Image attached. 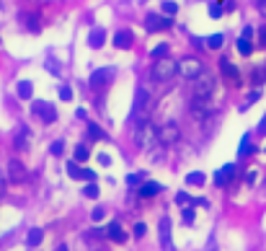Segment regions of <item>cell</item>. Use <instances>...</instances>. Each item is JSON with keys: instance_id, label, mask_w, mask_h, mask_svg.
I'll use <instances>...</instances> for the list:
<instances>
[{"instance_id": "cell-15", "label": "cell", "mask_w": 266, "mask_h": 251, "mask_svg": "<svg viewBox=\"0 0 266 251\" xmlns=\"http://www.w3.org/2000/svg\"><path fill=\"white\" fill-rule=\"evenodd\" d=\"M132 42H134V34L130 29H122L114 34V47L117 50H127V47H132Z\"/></svg>"}, {"instance_id": "cell-11", "label": "cell", "mask_w": 266, "mask_h": 251, "mask_svg": "<svg viewBox=\"0 0 266 251\" xmlns=\"http://www.w3.org/2000/svg\"><path fill=\"white\" fill-rule=\"evenodd\" d=\"M220 73H222V78L227 83H233V86H240V70L238 67L233 65L227 60V57H222V60H220Z\"/></svg>"}, {"instance_id": "cell-31", "label": "cell", "mask_w": 266, "mask_h": 251, "mask_svg": "<svg viewBox=\"0 0 266 251\" xmlns=\"http://www.w3.org/2000/svg\"><path fill=\"white\" fill-rule=\"evenodd\" d=\"M168 44L163 42V44H158V47H153V52H150V57H155V60H163V57H168Z\"/></svg>"}, {"instance_id": "cell-39", "label": "cell", "mask_w": 266, "mask_h": 251, "mask_svg": "<svg viewBox=\"0 0 266 251\" xmlns=\"http://www.w3.org/2000/svg\"><path fill=\"white\" fill-rule=\"evenodd\" d=\"M140 181H142V176H140V174H130V176H127V184H130V187H137Z\"/></svg>"}, {"instance_id": "cell-29", "label": "cell", "mask_w": 266, "mask_h": 251, "mask_svg": "<svg viewBox=\"0 0 266 251\" xmlns=\"http://www.w3.org/2000/svg\"><path fill=\"white\" fill-rule=\"evenodd\" d=\"M238 52L243 54V57H251V52H253V42L251 39H238Z\"/></svg>"}, {"instance_id": "cell-27", "label": "cell", "mask_w": 266, "mask_h": 251, "mask_svg": "<svg viewBox=\"0 0 266 251\" xmlns=\"http://www.w3.org/2000/svg\"><path fill=\"white\" fill-rule=\"evenodd\" d=\"M207 47H210V50H220V47H222V44H225V37H222V34H210V37H207Z\"/></svg>"}, {"instance_id": "cell-40", "label": "cell", "mask_w": 266, "mask_h": 251, "mask_svg": "<svg viewBox=\"0 0 266 251\" xmlns=\"http://www.w3.org/2000/svg\"><path fill=\"white\" fill-rule=\"evenodd\" d=\"M145 233H147V225H145V223H137V225H134V236L142 238Z\"/></svg>"}, {"instance_id": "cell-5", "label": "cell", "mask_w": 266, "mask_h": 251, "mask_svg": "<svg viewBox=\"0 0 266 251\" xmlns=\"http://www.w3.org/2000/svg\"><path fill=\"white\" fill-rule=\"evenodd\" d=\"M207 67L202 65V60H196V57H183L178 60V75L186 78V81H194V78H199Z\"/></svg>"}, {"instance_id": "cell-45", "label": "cell", "mask_w": 266, "mask_h": 251, "mask_svg": "<svg viewBox=\"0 0 266 251\" xmlns=\"http://www.w3.org/2000/svg\"><path fill=\"white\" fill-rule=\"evenodd\" d=\"M256 8H259V13L266 18V0H256Z\"/></svg>"}, {"instance_id": "cell-49", "label": "cell", "mask_w": 266, "mask_h": 251, "mask_svg": "<svg viewBox=\"0 0 266 251\" xmlns=\"http://www.w3.org/2000/svg\"><path fill=\"white\" fill-rule=\"evenodd\" d=\"M259 132H261V135H266V114H264V119L259 122Z\"/></svg>"}, {"instance_id": "cell-46", "label": "cell", "mask_w": 266, "mask_h": 251, "mask_svg": "<svg viewBox=\"0 0 266 251\" xmlns=\"http://www.w3.org/2000/svg\"><path fill=\"white\" fill-rule=\"evenodd\" d=\"M259 42H261V47H266V26L259 29Z\"/></svg>"}, {"instance_id": "cell-3", "label": "cell", "mask_w": 266, "mask_h": 251, "mask_svg": "<svg viewBox=\"0 0 266 251\" xmlns=\"http://www.w3.org/2000/svg\"><path fill=\"white\" fill-rule=\"evenodd\" d=\"M176 73H178V62H173L171 57L155 60V62H153V67H150V78H153L155 83H168Z\"/></svg>"}, {"instance_id": "cell-8", "label": "cell", "mask_w": 266, "mask_h": 251, "mask_svg": "<svg viewBox=\"0 0 266 251\" xmlns=\"http://www.w3.org/2000/svg\"><path fill=\"white\" fill-rule=\"evenodd\" d=\"M31 111L44 122V124H54L57 122V109L49 104V101H34L31 104Z\"/></svg>"}, {"instance_id": "cell-44", "label": "cell", "mask_w": 266, "mask_h": 251, "mask_svg": "<svg viewBox=\"0 0 266 251\" xmlns=\"http://www.w3.org/2000/svg\"><path fill=\"white\" fill-rule=\"evenodd\" d=\"M83 179H88V181H96V171H90V168H83Z\"/></svg>"}, {"instance_id": "cell-38", "label": "cell", "mask_w": 266, "mask_h": 251, "mask_svg": "<svg viewBox=\"0 0 266 251\" xmlns=\"http://www.w3.org/2000/svg\"><path fill=\"white\" fill-rule=\"evenodd\" d=\"M194 215H196V212H194L191 207H186V210H183V223L191 225V223H194Z\"/></svg>"}, {"instance_id": "cell-14", "label": "cell", "mask_w": 266, "mask_h": 251, "mask_svg": "<svg viewBox=\"0 0 266 251\" xmlns=\"http://www.w3.org/2000/svg\"><path fill=\"white\" fill-rule=\"evenodd\" d=\"M21 24H24L31 34H37L42 29V16L37 13V10H29V13H21Z\"/></svg>"}, {"instance_id": "cell-33", "label": "cell", "mask_w": 266, "mask_h": 251, "mask_svg": "<svg viewBox=\"0 0 266 251\" xmlns=\"http://www.w3.org/2000/svg\"><path fill=\"white\" fill-rule=\"evenodd\" d=\"M67 174H70L73 179H83V168H80L75 161H70V163H67Z\"/></svg>"}, {"instance_id": "cell-24", "label": "cell", "mask_w": 266, "mask_h": 251, "mask_svg": "<svg viewBox=\"0 0 266 251\" xmlns=\"http://www.w3.org/2000/svg\"><path fill=\"white\" fill-rule=\"evenodd\" d=\"M207 181V176L202 174V171H191V174H186V184H191V187H202Z\"/></svg>"}, {"instance_id": "cell-41", "label": "cell", "mask_w": 266, "mask_h": 251, "mask_svg": "<svg viewBox=\"0 0 266 251\" xmlns=\"http://www.w3.org/2000/svg\"><path fill=\"white\" fill-rule=\"evenodd\" d=\"M103 215H106V210H103V207H96L93 212H90V218H93V220L98 223V220H103Z\"/></svg>"}, {"instance_id": "cell-9", "label": "cell", "mask_w": 266, "mask_h": 251, "mask_svg": "<svg viewBox=\"0 0 266 251\" xmlns=\"http://www.w3.org/2000/svg\"><path fill=\"white\" fill-rule=\"evenodd\" d=\"M8 181L10 184H24V181L29 179V171H26V166L18 161V158H13V161H8Z\"/></svg>"}, {"instance_id": "cell-35", "label": "cell", "mask_w": 266, "mask_h": 251, "mask_svg": "<svg viewBox=\"0 0 266 251\" xmlns=\"http://www.w3.org/2000/svg\"><path fill=\"white\" fill-rule=\"evenodd\" d=\"M5 189H8V174H3V168H0V200L5 197Z\"/></svg>"}, {"instance_id": "cell-37", "label": "cell", "mask_w": 266, "mask_h": 251, "mask_svg": "<svg viewBox=\"0 0 266 251\" xmlns=\"http://www.w3.org/2000/svg\"><path fill=\"white\" fill-rule=\"evenodd\" d=\"M176 202H178V204H191L194 200H191V195H186V192H178V195H176Z\"/></svg>"}, {"instance_id": "cell-47", "label": "cell", "mask_w": 266, "mask_h": 251, "mask_svg": "<svg viewBox=\"0 0 266 251\" xmlns=\"http://www.w3.org/2000/svg\"><path fill=\"white\" fill-rule=\"evenodd\" d=\"M98 163H101V166H109V163H111V158H109L106 153H101V155H98Z\"/></svg>"}, {"instance_id": "cell-17", "label": "cell", "mask_w": 266, "mask_h": 251, "mask_svg": "<svg viewBox=\"0 0 266 251\" xmlns=\"http://www.w3.org/2000/svg\"><path fill=\"white\" fill-rule=\"evenodd\" d=\"M88 44L93 50H101L103 44H106V29H90V34H88Z\"/></svg>"}, {"instance_id": "cell-7", "label": "cell", "mask_w": 266, "mask_h": 251, "mask_svg": "<svg viewBox=\"0 0 266 251\" xmlns=\"http://www.w3.org/2000/svg\"><path fill=\"white\" fill-rule=\"evenodd\" d=\"M111 78H114V67H98V70L90 73L88 86L93 88V91H101V88H106L111 83Z\"/></svg>"}, {"instance_id": "cell-26", "label": "cell", "mask_w": 266, "mask_h": 251, "mask_svg": "<svg viewBox=\"0 0 266 251\" xmlns=\"http://www.w3.org/2000/svg\"><path fill=\"white\" fill-rule=\"evenodd\" d=\"M251 83L253 86H264L266 83V65L264 67H256V70L251 73Z\"/></svg>"}, {"instance_id": "cell-23", "label": "cell", "mask_w": 266, "mask_h": 251, "mask_svg": "<svg viewBox=\"0 0 266 251\" xmlns=\"http://www.w3.org/2000/svg\"><path fill=\"white\" fill-rule=\"evenodd\" d=\"M42 238H44V231H42V228H31L29 236H26V244H29V246H39Z\"/></svg>"}, {"instance_id": "cell-34", "label": "cell", "mask_w": 266, "mask_h": 251, "mask_svg": "<svg viewBox=\"0 0 266 251\" xmlns=\"http://www.w3.org/2000/svg\"><path fill=\"white\" fill-rule=\"evenodd\" d=\"M62 151H65V140H54V143L49 145V153H52V155H62Z\"/></svg>"}, {"instance_id": "cell-19", "label": "cell", "mask_w": 266, "mask_h": 251, "mask_svg": "<svg viewBox=\"0 0 266 251\" xmlns=\"http://www.w3.org/2000/svg\"><path fill=\"white\" fill-rule=\"evenodd\" d=\"M253 153H256V148H253V143H251V135H243V140L238 145V155L246 158V155H253Z\"/></svg>"}, {"instance_id": "cell-16", "label": "cell", "mask_w": 266, "mask_h": 251, "mask_svg": "<svg viewBox=\"0 0 266 251\" xmlns=\"http://www.w3.org/2000/svg\"><path fill=\"white\" fill-rule=\"evenodd\" d=\"M106 236L111 238L114 244H124V241H127V233L122 231V225H119L117 220H114V223H109V225H106Z\"/></svg>"}, {"instance_id": "cell-28", "label": "cell", "mask_w": 266, "mask_h": 251, "mask_svg": "<svg viewBox=\"0 0 266 251\" xmlns=\"http://www.w3.org/2000/svg\"><path fill=\"white\" fill-rule=\"evenodd\" d=\"M88 138H90V140H103V138H106V132H103L98 124L88 122Z\"/></svg>"}, {"instance_id": "cell-32", "label": "cell", "mask_w": 266, "mask_h": 251, "mask_svg": "<svg viewBox=\"0 0 266 251\" xmlns=\"http://www.w3.org/2000/svg\"><path fill=\"white\" fill-rule=\"evenodd\" d=\"M83 195H86L88 200H96V197H98V184H96V181H88V184L83 187Z\"/></svg>"}, {"instance_id": "cell-30", "label": "cell", "mask_w": 266, "mask_h": 251, "mask_svg": "<svg viewBox=\"0 0 266 251\" xmlns=\"http://www.w3.org/2000/svg\"><path fill=\"white\" fill-rule=\"evenodd\" d=\"M160 10H163V16H176L178 13V3H173V0H163V5H160Z\"/></svg>"}, {"instance_id": "cell-4", "label": "cell", "mask_w": 266, "mask_h": 251, "mask_svg": "<svg viewBox=\"0 0 266 251\" xmlns=\"http://www.w3.org/2000/svg\"><path fill=\"white\" fill-rule=\"evenodd\" d=\"M147 111H150V91L145 86H140L134 91V104H132V122L140 124L147 119Z\"/></svg>"}, {"instance_id": "cell-51", "label": "cell", "mask_w": 266, "mask_h": 251, "mask_svg": "<svg viewBox=\"0 0 266 251\" xmlns=\"http://www.w3.org/2000/svg\"><path fill=\"white\" fill-rule=\"evenodd\" d=\"M264 153H266V148H264Z\"/></svg>"}, {"instance_id": "cell-6", "label": "cell", "mask_w": 266, "mask_h": 251, "mask_svg": "<svg viewBox=\"0 0 266 251\" xmlns=\"http://www.w3.org/2000/svg\"><path fill=\"white\" fill-rule=\"evenodd\" d=\"M158 140L160 145H176L181 140V127L176 122H166L163 127H158Z\"/></svg>"}, {"instance_id": "cell-18", "label": "cell", "mask_w": 266, "mask_h": 251, "mask_svg": "<svg viewBox=\"0 0 266 251\" xmlns=\"http://www.w3.org/2000/svg\"><path fill=\"white\" fill-rule=\"evenodd\" d=\"M163 192V187L158 184V181H145V184H140V197H155V195H160Z\"/></svg>"}, {"instance_id": "cell-42", "label": "cell", "mask_w": 266, "mask_h": 251, "mask_svg": "<svg viewBox=\"0 0 266 251\" xmlns=\"http://www.w3.org/2000/svg\"><path fill=\"white\" fill-rule=\"evenodd\" d=\"M259 96H261L259 91H253V94H248V99H246V106H248V104H256V101H259Z\"/></svg>"}, {"instance_id": "cell-12", "label": "cell", "mask_w": 266, "mask_h": 251, "mask_svg": "<svg viewBox=\"0 0 266 251\" xmlns=\"http://www.w3.org/2000/svg\"><path fill=\"white\" fill-rule=\"evenodd\" d=\"M235 174H238V166L235 163H225L220 171H215V184L217 187H227L230 181L235 179Z\"/></svg>"}, {"instance_id": "cell-43", "label": "cell", "mask_w": 266, "mask_h": 251, "mask_svg": "<svg viewBox=\"0 0 266 251\" xmlns=\"http://www.w3.org/2000/svg\"><path fill=\"white\" fill-rule=\"evenodd\" d=\"M253 34H256V29H253V26H246V29H243V39H253Z\"/></svg>"}, {"instance_id": "cell-1", "label": "cell", "mask_w": 266, "mask_h": 251, "mask_svg": "<svg viewBox=\"0 0 266 251\" xmlns=\"http://www.w3.org/2000/svg\"><path fill=\"white\" fill-rule=\"evenodd\" d=\"M134 143L140 145L142 151H153V148L160 143V140H158V127H155L150 119L134 124Z\"/></svg>"}, {"instance_id": "cell-25", "label": "cell", "mask_w": 266, "mask_h": 251, "mask_svg": "<svg viewBox=\"0 0 266 251\" xmlns=\"http://www.w3.org/2000/svg\"><path fill=\"white\" fill-rule=\"evenodd\" d=\"M207 10H210V18H222V13H225V5L220 3V0H212V3L207 5Z\"/></svg>"}, {"instance_id": "cell-22", "label": "cell", "mask_w": 266, "mask_h": 251, "mask_svg": "<svg viewBox=\"0 0 266 251\" xmlns=\"http://www.w3.org/2000/svg\"><path fill=\"white\" fill-rule=\"evenodd\" d=\"M88 158H90V151H88V145H86V143L75 145V163H86Z\"/></svg>"}, {"instance_id": "cell-21", "label": "cell", "mask_w": 266, "mask_h": 251, "mask_svg": "<svg viewBox=\"0 0 266 251\" xmlns=\"http://www.w3.org/2000/svg\"><path fill=\"white\" fill-rule=\"evenodd\" d=\"M16 94H18V99H31L34 96V83L31 81H18Z\"/></svg>"}, {"instance_id": "cell-36", "label": "cell", "mask_w": 266, "mask_h": 251, "mask_svg": "<svg viewBox=\"0 0 266 251\" xmlns=\"http://www.w3.org/2000/svg\"><path fill=\"white\" fill-rule=\"evenodd\" d=\"M60 99H62V101H73V88H70V86H62V88H60Z\"/></svg>"}, {"instance_id": "cell-2", "label": "cell", "mask_w": 266, "mask_h": 251, "mask_svg": "<svg viewBox=\"0 0 266 251\" xmlns=\"http://www.w3.org/2000/svg\"><path fill=\"white\" fill-rule=\"evenodd\" d=\"M215 86H217L215 75L210 70H204L199 78H194V81H191V99H196V101H210L212 94H215Z\"/></svg>"}, {"instance_id": "cell-10", "label": "cell", "mask_w": 266, "mask_h": 251, "mask_svg": "<svg viewBox=\"0 0 266 251\" xmlns=\"http://www.w3.org/2000/svg\"><path fill=\"white\" fill-rule=\"evenodd\" d=\"M173 18L171 16H163V13H147L145 16V29L147 31H163V29H171Z\"/></svg>"}, {"instance_id": "cell-50", "label": "cell", "mask_w": 266, "mask_h": 251, "mask_svg": "<svg viewBox=\"0 0 266 251\" xmlns=\"http://www.w3.org/2000/svg\"><path fill=\"white\" fill-rule=\"evenodd\" d=\"M54 251H70V249H67V246H65V244H60V246H57V249H54Z\"/></svg>"}, {"instance_id": "cell-48", "label": "cell", "mask_w": 266, "mask_h": 251, "mask_svg": "<svg viewBox=\"0 0 266 251\" xmlns=\"http://www.w3.org/2000/svg\"><path fill=\"white\" fill-rule=\"evenodd\" d=\"M246 181H248V184H253V181H256V171H248V174H246Z\"/></svg>"}, {"instance_id": "cell-20", "label": "cell", "mask_w": 266, "mask_h": 251, "mask_svg": "<svg viewBox=\"0 0 266 251\" xmlns=\"http://www.w3.org/2000/svg\"><path fill=\"white\" fill-rule=\"evenodd\" d=\"M13 145H16V151H26V148H29V127H18Z\"/></svg>"}, {"instance_id": "cell-13", "label": "cell", "mask_w": 266, "mask_h": 251, "mask_svg": "<svg viewBox=\"0 0 266 251\" xmlns=\"http://www.w3.org/2000/svg\"><path fill=\"white\" fill-rule=\"evenodd\" d=\"M158 238H160V249H163V251L173 249V244H171V220L168 218H160V223H158Z\"/></svg>"}]
</instances>
